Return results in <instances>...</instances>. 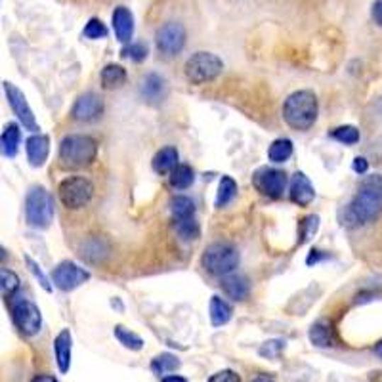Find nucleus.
<instances>
[{
    "instance_id": "nucleus-28",
    "label": "nucleus",
    "mask_w": 382,
    "mask_h": 382,
    "mask_svg": "<svg viewBox=\"0 0 382 382\" xmlns=\"http://www.w3.org/2000/svg\"><path fill=\"white\" fill-rule=\"evenodd\" d=\"M235 195H237V184H235L232 176H224V178L220 180L218 193H216V203H214V205L218 208L226 207L227 203H232Z\"/></svg>"
},
{
    "instance_id": "nucleus-47",
    "label": "nucleus",
    "mask_w": 382,
    "mask_h": 382,
    "mask_svg": "<svg viewBox=\"0 0 382 382\" xmlns=\"http://www.w3.org/2000/svg\"><path fill=\"white\" fill-rule=\"evenodd\" d=\"M6 258H8L6 251H4V249H2V247H0V264L4 262V260H6Z\"/></svg>"
},
{
    "instance_id": "nucleus-10",
    "label": "nucleus",
    "mask_w": 382,
    "mask_h": 382,
    "mask_svg": "<svg viewBox=\"0 0 382 382\" xmlns=\"http://www.w3.org/2000/svg\"><path fill=\"white\" fill-rule=\"evenodd\" d=\"M252 184L254 188L269 199H279L287 188V174L279 169H269V167H260L252 174Z\"/></svg>"
},
{
    "instance_id": "nucleus-26",
    "label": "nucleus",
    "mask_w": 382,
    "mask_h": 382,
    "mask_svg": "<svg viewBox=\"0 0 382 382\" xmlns=\"http://www.w3.org/2000/svg\"><path fill=\"white\" fill-rule=\"evenodd\" d=\"M170 213H172V218L176 220H186L191 218L195 214V203L186 195H176L170 199Z\"/></svg>"
},
{
    "instance_id": "nucleus-12",
    "label": "nucleus",
    "mask_w": 382,
    "mask_h": 382,
    "mask_svg": "<svg viewBox=\"0 0 382 382\" xmlns=\"http://www.w3.org/2000/svg\"><path fill=\"white\" fill-rule=\"evenodd\" d=\"M4 92H6L8 103H10V107H12V111L18 115L19 123L26 126L27 130H31V132L40 130V128H38L37 119H35V113H33V109L29 107V103H27L26 94H23V92H21L16 84H12V82H8V81L4 82Z\"/></svg>"
},
{
    "instance_id": "nucleus-42",
    "label": "nucleus",
    "mask_w": 382,
    "mask_h": 382,
    "mask_svg": "<svg viewBox=\"0 0 382 382\" xmlns=\"http://www.w3.org/2000/svg\"><path fill=\"white\" fill-rule=\"evenodd\" d=\"M323 258H325V254H321V251H315V249H313L312 254H310V257H308L306 262L310 264V266H312V264L320 262V260H323Z\"/></svg>"
},
{
    "instance_id": "nucleus-15",
    "label": "nucleus",
    "mask_w": 382,
    "mask_h": 382,
    "mask_svg": "<svg viewBox=\"0 0 382 382\" xmlns=\"http://www.w3.org/2000/svg\"><path fill=\"white\" fill-rule=\"evenodd\" d=\"M140 94L147 103H159L167 98V81L157 73H150L140 84Z\"/></svg>"
},
{
    "instance_id": "nucleus-34",
    "label": "nucleus",
    "mask_w": 382,
    "mask_h": 382,
    "mask_svg": "<svg viewBox=\"0 0 382 382\" xmlns=\"http://www.w3.org/2000/svg\"><path fill=\"white\" fill-rule=\"evenodd\" d=\"M84 37L90 38V40H98V38L107 37V27L103 26V21H100L98 18H92L84 27Z\"/></svg>"
},
{
    "instance_id": "nucleus-20",
    "label": "nucleus",
    "mask_w": 382,
    "mask_h": 382,
    "mask_svg": "<svg viewBox=\"0 0 382 382\" xmlns=\"http://www.w3.org/2000/svg\"><path fill=\"white\" fill-rule=\"evenodd\" d=\"M19 140H21V132L16 123L6 125L4 132L0 134V155L4 157H16L19 150Z\"/></svg>"
},
{
    "instance_id": "nucleus-44",
    "label": "nucleus",
    "mask_w": 382,
    "mask_h": 382,
    "mask_svg": "<svg viewBox=\"0 0 382 382\" xmlns=\"http://www.w3.org/2000/svg\"><path fill=\"white\" fill-rule=\"evenodd\" d=\"M163 382H188V381L180 375H170V376H164Z\"/></svg>"
},
{
    "instance_id": "nucleus-32",
    "label": "nucleus",
    "mask_w": 382,
    "mask_h": 382,
    "mask_svg": "<svg viewBox=\"0 0 382 382\" xmlns=\"http://www.w3.org/2000/svg\"><path fill=\"white\" fill-rule=\"evenodd\" d=\"M19 288V277L12 269H0V296H13Z\"/></svg>"
},
{
    "instance_id": "nucleus-40",
    "label": "nucleus",
    "mask_w": 382,
    "mask_h": 382,
    "mask_svg": "<svg viewBox=\"0 0 382 382\" xmlns=\"http://www.w3.org/2000/svg\"><path fill=\"white\" fill-rule=\"evenodd\" d=\"M367 169H369L367 159H364V157H356V159H354V170H356L357 174H365Z\"/></svg>"
},
{
    "instance_id": "nucleus-43",
    "label": "nucleus",
    "mask_w": 382,
    "mask_h": 382,
    "mask_svg": "<svg viewBox=\"0 0 382 382\" xmlns=\"http://www.w3.org/2000/svg\"><path fill=\"white\" fill-rule=\"evenodd\" d=\"M31 382H57V381H56V376H52V375H38V376H35Z\"/></svg>"
},
{
    "instance_id": "nucleus-5",
    "label": "nucleus",
    "mask_w": 382,
    "mask_h": 382,
    "mask_svg": "<svg viewBox=\"0 0 382 382\" xmlns=\"http://www.w3.org/2000/svg\"><path fill=\"white\" fill-rule=\"evenodd\" d=\"M222 69H224V63L216 54L197 52L186 62L184 73L191 84H205V82L214 81L222 73Z\"/></svg>"
},
{
    "instance_id": "nucleus-8",
    "label": "nucleus",
    "mask_w": 382,
    "mask_h": 382,
    "mask_svg": "<svg viewBox=\"0 0 382 382\" xmlns=\"http://www.w3.org/2000/svg\"><path fill=\"white\" fill-rule=\"evenodd\" d=\"M10 308H12L13 323L26 337H33V335H37L40 331L43 315H40V310H38L35 302L19 296V298H13Z\"/></svg>"
},
{
    "instance_id": "nucleus-21",
    "label": "nucleus",
    "mask_w": 382,
    "mask_h": 382,
    "mask_svg": "<svg viewBox=\"0 0 382 382\" xmlns=\"http://www.w3.org/2000/svg\"><path fill=\"white\" fill-rule=\"evenodd\" d=\"M176 164H178V150L172 145L157 151L153 161H151V167L157 174H170V170L174 169Z\"/></svg>"
},
{
    "instance_id": "nucleus-3",
    "label": "nucleus",
    "mask_w": 382,
    "mask_h": 382,
    "mask_svg": "<svg viewBox=\"0 0 382 382\" xmlns=\"http://www.w3.org/2000/svg\"><path fill=\"white\" fill-rule=\"evenodd\" d=\"M98 155V144L94 138L84 134H69L60 144V161L63 169L77 170L90 167Z\"/></svg>"
},
{
    "instance_id": "nucleus-7",
    "label": "nucleus",
    "mask_w": 382,
    "mask_h": 382,
    "mask_svg": "<svg viewBox=\"0 0 382 382\" xmlns=\"http://www.w3.org/2000/svg\"><path fill=\"white\" fill-rule=\"evenodd\" d=\"M57 195H60V201L63 203V207L77 210V208L86 207L88 203L92 201V197H94V184L90 182L88 178H82V176H69V178H65L60 184Z\"/></svg>"
},
{
    "instance_id": "nucleus-45",
    "label": "nucleus",
    "mask_w": 382,
    "mask_h": 382,
    "mask_svg": "<svg viewBox=\"0 0 382 382\" xmlns=\"http://www.w3.org/2000/svg\"><path fill=\"white\" fill-rule=\"evenodd\" d=\"M252 382H274V378H269L268 375H260V376H257Z\"/></svg>"
},
{
    "instance_id": "nucleus-36",
    "label": "nucleus",
    "mask_w": 382,
    "mask_h": 382,
    "mask_svg": "<svg viewBox=\"0 0 382 382\" xmlns=\"http://www.w3.org/2000/svg\"><path fill=\"white\" fill-rule=\"evenodd\" d=\"M318 227H320V218L318 216H306V218L302 220L300 224V243L308 241V239L312 237L313 233L318 232Z\"/></svg>"
},
{
    "instance_id": "nucleus-4",
    "label": "nucleus",
    "mask_w": 382,
    "mask_h": 382,
    "mask_svg": "<svg viewBox=\"0 0 382 382\" xmlns=\"http://www.w3.org/2000/svg\"><path fill=\"white\" fill-rule=\"evenodd\" d=\"M201 262H203V268L207 269L210 276H230L233 269L237 268L239 252L233 245L213 243L205 249Z\"/></svg>"
},
{
    "instance_id": "nucleus-23",
    "label": "nucleus",
    "mask_w": 382,
    "mask_h": 382,
    "mask_svg": "<svg viewBox=\"0 0 382 382\" xmlns=\"http://www.w3.org/2000/svg\"><path fill=\"white\" fill-rule=\"evenodd\" d=\"M126 82V71L117 63H109L101 71V86L106 90H115L120 88Z\"/></svg>"
},
{
    "instance_id": "nucleus-9",
    "label": "nucleus",
    "mask_w": 382,
    "mask_h": 382,
    "mask_svg": "<svg viewBox=\"0 0 382 382\" xmlns=\"http://www.w3.org/2000/svg\"><path fill=\"white\" fill-rule=\"evenodd\" d=\"M155 44L157 50L161 52L163 56H176V54H180V52L184 50V46H186V29H184L182 23H176V21L164 23L163 27L157 29Z\"/></svg>"
},
{
    "instance_id": "nucleus-46",
    "label": "nucleus",
    "mask_w": 382,
    "mask_h": 382,
    "mask_svg": "<svg viewBox=\"0 0 382 382\" xmlns=\"http://www.w3.org/2000/svg\"><path fill=\"white\" fill-rule=\"evenodd\" d=\"M375 354L382 359V340H381V342H378V344L375 346Z\"/></svg>"
},
{
    "instance_id": "nucleus-19",
    "label": "nucleus",
    "mask_w": 382,
    "mask_h": 382,
    "mask_svg": "<svg viewBox=\"0 0 382 382\" xmlns=\"http://www.w3.org/2000/svg\"><path fill=\"white\" fill-rule=\"evenodd\" d=\"M220 287H222V291H224L230 298H233V300H245V298L249 296V293H251V285L247 281V277L232 276V274L224 276Z\"/></svg>"
},
{
    "instance_id": "nucleus-27",
    "label": "nucleus",
    "mask_w": 382,
    "mask_h": 382,
    "mask_svg": "<svg viewBox=\"0 0 382 382\" xmlns=\"http://www.w3.org/2000/svg\"><path fill=\"white\" fill-rule=\"evenodd\" d=\"M293 155V142L287 138H277L271 142L268 150V159L271 163H285Z\"/></svg>"
},
{
    "instance_id": "nucleus-29",
    "label": "nucleus",
    "mask_w": 382,
    "mask_h": 382,
    "mask_svg": "<svg viewBox=\"0 0 382 382\" xmlns=\"http://www.w3.org/2000/svg\"><path fill=\"white\" fill-rule=\"evenodd\" d=\"M178 367H180V359L172 354H161L151 361V371L155 375H169V373H174Z\"/></svg>"
},
{
    "instance_id": "nucleus-13",
    "label": "nucleus",
    "mask_w": 382,
    "mask_h": 382,
    "mask_svg": "<svg viewBox=\"0 0 382 382\" xmlns=\"http://www.w3.org/2000/svg\"><path fill=\"white\" fill-rule=\"evenodd\" d=\"M103 115V100L94 92L79 96L73 106V117L79 123H94Z\"/></svg>"
},
{
    "instance_id": "nucleus-41",
    "label": "nucleus",
    "mask_w": 382,
    "mask_h": 382,
    "mask_svg": "<svg viewBox=\"0 0 382 382\" xmlns=\"http://www.w3.org/2000/svg\"><path fill=\"white\" fill-rule=\"evenodd\" d=\"M373 19L382 27V0H376L373 4Z\"/></svg>"
},
{
    "instance_id": "nucleus-37",
    "label": "nucleus",
    "mask_w": 382,
    "mask_h": 382,
    "mask_svg": "<svg viewBox=\"0 0 382 382\" xmlns=\"http://www.w3.org/2000/svg\"><path fill=\"white\" fill-rule=\"evenodd\" d=\"M283 348H285V342H283V340H269V342H266V344L260 348V356L271 359V357L279 356L283 352Z\"/></svg>"
},
{
    "instance_id": "nucleus-25",
    "label": "nucleus",
    "mask_w": 382,
    "mask_h": 382,
    "mask_svg": "<svg viewBox=\"0 0 382 382\" xmlns=\"http://www.w3.org/2000/svg\"><path fill=\"white\" fill-rule=\"evenodd\" d=\"M195 182V172L189 164H176L170 170V186L174 189H188Z\"/></svg>"
},
{
    "instance_id": "nucleus-2",
    "label": "nucleus",
    "mask_w": 382,
    "mask_h": 382,
    "mask_svg": "<svg viewBox=\"0 0 382 382\" xmlns=\"http://www.w3.org/2000/svg\"><path fill=\"white\" fill-rule=\"evenodd\" d=\"M318 98L312 90H298L283 103V119L295 130H308L318 119Z\"/></svg>"
},
{
    "instance_id": "nucleus-18",
    "label": "nucleus",
    "mask_w": 382,
    "mask_h": 382,
    "mask_svg": "<svg viewBox=\"0 0 382 382\" xmlns=\"http://www.w3.org/2000/svg\"><path fill=\"white\" fill-rule=\"evenodd\" d=\"M113 29L115 35L120 43H130L132 33H134V18L128 8L119 6L113 12Z\"/></svg>"
},
{
    "instance_id": "nucleus-6",
    "label": "nucleus",
    "mask_w": 382,
    "mask_h": 382,
    "mask_svg": "<svg viewBox=\"0 0 382 382\" xmlns=\"http://www.w3.org/2000/svg\"><path fill=\"white\" fill-rule=\"evenodd\" d=\"M26 216L29 226L46 230L54 218V201L44 188H33L26 201Z\"/></svg>"
},
{
    "instance_id": "nucleus-1",
    "label": "nucleus",
    "mask_w": 382,
    "mask_h": 382,
    "mask_svg": "<svg viewBox=\"0 0 382 382\" xmlns=\"http://www.w3.org/2000/svg\"><path fill=\"white\" fill-rule=\"evenodd\" d=\"M382 213V176H369L364 180L357 195L344 210V224L364 226Z\"/></svg>"
},
{
    "instance_id": "nucleus-38",
    "label": "nucleus",
    "mask_w": 382,
    "mask_h": 382,
    "mask_svg": "<svg viewBox=\"0 0 382 382\" xmlns=\"http://www.w3.org/2000/svg\"><path fill=\"white\" fill-rule=\"evenodd\" d=\"M26 262H27V266H29V269H31L33 274H35V277H37V279H38V283H40V285H43V287H44V291H48V293H52V285H50V283H48V279H46V276H44L43 271L38 269L37 264L33 262V260L29 257L26 258Z\"/></svg>"
},
{
    "instance_id": "nucleus-31",
    "label": "nucleus",
    "mask_w": 382,
    "mask_h": 382,
    "mask_svg": "<svg viewBox=\"0 0 382 382\" xmlns=\"http://www.w3.org/2000/svg\"><path fill=\"white\" fill-rule=\"evenodd\" d=\"M174 230L184 241H195V239H199L201 235L199 224H197V220H195L193 216L186 220H176Z\"/></svg>"
},
{
    "instance_id": "nucleus-35",
    "label": "nucleus",
    "mask_w": 382,
    "mask_h": 382,
    "mask_svg": "<svg viewBox=\"0 0 382 382\" xmlns=\"http://www.w3.org/2000/svg\"><path fill=\"white\" fill-rule=\"evenodd\" d=\"M123 56L130 57L132 62H142V60H145V56H147V46L142 43L128 44V46L123 48Z\"/></svg>"
},
{
    "instance_id": "nucleus-39",
    "label": "nucleus",
    "mask_w": 382,
    "mask_h": 382,
    "mask_svg": "<svg viewBox=\"0 0 382 382\" xmlns=\"http://www.w3.org/2000/svg\"><path fill=\"white\" fill-rule=\"evenodd\" d=\"M208 382H241V378H239V375L235 373V371L226 369V371H220V373L210 376V381Z\"/></svg>"
},
{
    "instance_id": "nucleus-14",
    "label": "nucleus",
    "mask_w": 382,
    "mask_h": 382,
    "mask_svg": "<svg viewBox=\"0 0 382 382\" xmlns=\"http://www.w3.org/2000/svg\"><path fill=\"white\" fill-rule=\"evenodd\" d=\"M315 199V189L304 172H296L291 180V201L298 207H308Z\"/></svg>"
},
{
    "instance_id": "nucleus-24",
    "label": "nucleus",
    "mask_w": 382,
    "mask_h": 382,
    "mask_svg": "<svg viewBox=\"0 0 382 382\" xmlns=\"http://www.w3.org/2000/svg\"><path fill=\"white\" fill-rule=\"evenodd\" d=\"M210 321H213L214 327H222L226 325L227 321L232 320L233 315V308L227 304L224 298L220 296H213L210 298Z\"/></svg>"
},
{
    "instance_id": "nucleus-11",
    "label": "nucleus",
    "mask_w": 382,
    "mask_h": 382,
    "mask_svg": "<svg viewBox=\"0 0 382 382\" xmlns=\"http://www.w3.org/2000/svg\"><path fill=\"white\" fill-rule=\"evenodd\" d=\"M52 279H54V285L60 291L69 293L73 288L81 287L82 283H86L90 279V274L84 268H81V266H77L75 262L65 260V262L57 264V268H54Z\"/></svg>"
},
{
    "instance_id": "nucleus-30",
    "label": "nucleus",
    "mask_w": 382,
    "mask_h": 382,
    "mask_svg": "<svg viewBox=\"0 0 382 382\" xmlns=\"http://www.w3.org/2000/svg\"><path fill=\"white\" fill-rule=\"evenodd\" d=\"M115 339L119 340L120 344L125 346V348H128V350L140 352L144 348V340H142V337H138L136 332L128 331V329L123 325L115 327Z\"/></svg>"
},
{
    "instance_id": "nucleus-33",
    "label": "nucleus",
    "mask_w": 382,
    "mask_h": 382,
    "mask_svg": "<svg viewBox=\"0 0 382 382\" xmlns=\"http://www.w3.org/2000/svg\"><path fill=\"white\" fill-rule=\"evenodd\" d=\"M331 136L337 140V142H340V144H346V145H354L359 142V130H357L356 126H352V125L339 126V128H335V130L331 132Z\"/></svg>"
},
{
    "instance_id": "nucleus-22",
    "label": "nucleus",
    "mask_w": 382,
    "mask_h": 382,
    "mask_svg": "<svg viewBox=\"0 0 382 382\" xmlns=\"http://www.w3.org/2000/svg\"><path fill=\"white\" fill-rule=\"evenodd\" d=\"M310 340L313 346H320V348H329L335 344V332H332L331 323L325 320L313 323L310 329Z\"/></svg>"
},
{
    "instance_id": "nucleus-16",
    "label": "nucleus",
    "mask_w": 382,
    "mask_h": 382,
    "mask_svg": "<svg viewBox=\"0 0 382 382\" xmlns=\"http://www.w3.org/2000/svg\"><path fill=\"white\" fill-rule=\"evenodd\" d=\"M50 153V138L44 134H33L27 138V157L31 167H43Z\"/></svg>"
},
{
    "instance_id": "nucleus-17",
    "label": "nucleus",
    "mask_w": 382,
    "mask_h": 382,
    "mask_svg": "<svg viewBox=\"0 0 382 382\" xmlns=\"http://www.w3.org/2000/svg\"><path fill=\"white\" fill-rule=\"evenodd\" d=\"M71 346H73L71 332L67 329H63L54 340V354H56L57 367H60L62 373H67L71 367Z\"/></svg>"
}]
</instances>
